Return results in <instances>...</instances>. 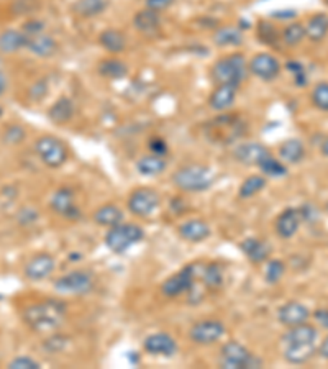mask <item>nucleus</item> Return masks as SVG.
I'll list each match as a JSON object with an SVG mask.
<instances>
[{
  "mask_svg": "<svg viewBox=\"0 0 328 369\" xmlns=\"http://www.w3.org/2000/svg\"><path fill=\"white\" fill-rule=\"evenodd\" d=\"M315 355V343L284 345V360L289 365H305Z\"/></svg>",
  "mask_w": 328,
  "mask_h": 369,
  "instance_id": "27",
  "label": "nucleus"
},
{
  "mask_svg": "<svg viewBox=\"0 0 328 369\" xmlns=\"http://www.w3.org/2000/svg\"><path fill=\"white\" fill-rule=\"evenodd\" d=\"M168 168L166 158L158 156V154H145L136 161V171L145 178H155L164 173V169Z\"/></svg>",
  "mask_w": 328,
  "mask_h": 369,
  "instance_id": "26",
  "label": "nucleus"
},
{
  "mask_svg": "<svg viewBox=\"0 0 328 369\" xmlns=\"http://www.w3.org/2000/svg\"><path fill=\"white\" fill-rule=\"evenodd\" d=\"M195 279H197V264L184 266L181 271L163 282L161 292L166 297L182 296L194 287Z\"/></svg>",
  "mask_w": 328,
  "mask_h": 369,
  "instance_id": "10",
  "label": "nucleus"
},
{
  "mask_svg": "<svg viewBox=\"0 0 328 369\" xmlns=\"http://www.w3.org/2000/svg\"><path fill=\"white\" fill-rule=\"evenodd\" d=\"M9 368L10 369H40L41 365L30 356H15L13 360L9 363Z\"/></svg>",
  "mask_w": 328,
  "mask_h": 369,
  "instance_id": "45",
  "label": "nucleus"
},
{
  "mask_svg": "<svg viewBox=\"0 0 328 369\" xmlns=\"http://www.w3.org/2000/svg\"><path fill=\"white\" fill-rule=\"evenodd\" d=\"M304 38H305V25L299 23V21L285 26L281 33V41L285 46H290V48L300 45V43L304 41Z\"/></svg>",
  "mask_w": 328,
  "mask_h": 369,
  "instance_id": "38",
  "label": "nucleus"
},
{
  "mask_svg": "<svg viewBox=\"0 0 328 369\" xmlns=\"http://www.w3.org/2000/svg\"><path fill=\"white\" fill-rule=\"evenodd\" d=\"M220 365L225 369H251L261 368V358L253 355L245 345L238 341H226L220 350Z\"/></svg>",
  "mask_w": 328,
  "mask_h": 369,
  "instance_id": "5",
  "label": "nucleus"
},
{
  "mask_svg": "<svg viewBox=\"0 0 328 369\" xmlns=\"http://www.w3.org/2000/svg\"><path fill=\"white\" fill-rule=\"evenodd\" d=\"M312 317L315 319V322L320 325L322 328L328 330V309H319L312 314Z\"/></svg>",
  "mask_w": 328,
  "mask_h": 369,
  "instance_id": "51",
  "label": "nucleus"
},
{
  "mask_svg": "<svg viewBox=\"0 0 328 369\" xmlns=\"http://www.w3.org/2000/svg\"><path fill=\"white\" fill-rule=\"evenodd\" d=\"M148 148H150V151L153 154H158V156H166V154H168V143L160 137L151 138L150 144H148Z\"/></svg>",
  "mask_w": 328,
  "mask_h": 369,
  "instance_id": "48",
  "label": "nucleus"
},
{
  "mask_svg": "<svg viewBox=\"0 0 328 369\" xmlns=\"http://www.w3.org/2000/svg\"><path fill=\"white\" fill-rule=\"evenodd\" d=\"M99 43H100V46H102L105 51L117 55V53H121V51L125 50L126 38H125V35L121 33L120 30L107 28V30H104L102 33L99 35Z\"/></svg>",
  "mask_w": 328,
  "mask_h": 369,
  "instance_id": "33",
  "label": "nucleus"
},
{
  "mask_svg": "<svg viewBox=\"0 0 328 369\" xmlns=\"http://www.w3.org/2000/svg\"><path fill=\"white\" fill-rule=\"evenodd\" d=\"M197 276H202V282L207 287H220L224 282V266L219 263H209L200 267L197 264Z\"/></svg>",
  "mask_w": 328,
  "mask_h": 369,
  "instance_id": "35",
  "label": "nucleus"
},
{
  "mask_svg": "<svg viewBox=\"0 0 328 369\" xmlns=\"http://www.w3.org/2000/svg\"><path fill=\"white\" fill-rule=\"evenodd\" d=\"M145 238V230L136 223H119L112 228H109L105 235V246L112 251V253L121 255L129 251L131 246L138 245Z\"/></svg>",
  "mask_w": 328,
  "mask_h": 369,
  "instance_id": "4",
  "label": "nucleus"
},
{
  "mask_svg": "<svg viewBox=\"0 0 328 369\" xmlns=\"http://www.w3.org/2000/svg\"><path fill=\"white\" fill-rule=\"evenodd\" d=\"M9 87V82H7V77H5V74L0 71V95H2L5 90Z\"/></svg>",
  "mask_w": 328,
  "mask_h": 369,
  "instance_id": "53",
  "label": "nucleus"
},
{
  "mask_svg": "<svg viewBox=\"0 0 328 369\" xmlns=\"http://www.w3.org/2000/svg\"><path fill=\"white\" fill-rule=\"evenodd\" d=\"M312 104L315 109L328 112V82H319L312 89Z\"/></svg>",
  "mask_w": 328,
  "mask_h": 369,
  "instance_id": "41",
  "label": "nucleus"
},
{
  "mask_svg": "<svg viewBox=\"0 0 328 369\" xmlns=\"http://www.w3.org/2000/svg\"><path fill=\"white\" fill-rule=\"evenodd\" d=\"M109 9V0H76L72 5L74 14L82 18H94Z\"/></svg>",
  "mask_w": 328,
  "mask_h": 369,
  "instance_id": "32",
  "label": "nucleus"
},
{
  "mask_svg": "<svg viewBox=\"0 0 328 369\" xmlns=\"http://www.w3.org/2000/svg\"><path fill=\"white\" fill-rule=\"evenodd\" d=\"M210 225L202 218H189L179 225V235L190 243H200L210 237Z\"/></svg>",
  "mask_w": 328,
  "mask_h": 369,
  "instance_id": "19",
  "label": "nucleus"
},
{
  "mask_svg": "<svg viewBox=\"0 0 328 369\" xmlns=\"http://www.w3.org/2000/svg\"><path fill=\"white\" fill-rule=\"evenodd\" d=\"M285 272V264L281 260H271L266 264V272H264V279L268 284H278L283 279Z\"/></svg>",
  "mask_w": 328,
  "mask_h": 369,
  "instance_id": "40",
  "label": "nucleus"
},
{
  "mask_svg": "<svg viewBox=\"0 0 328 369\" xmlns=\"http://www.w3.org/2000/svg\"><path fill=\"white\" fill-rule=\"evenodd\" d=\"M238 94V85L234 84H219L214 92L210 94L209 105L215 112H225L235 104Z\"/></svg>",
  "mask_w": 328,
  "mask_h": 369,
  "instance_id": "20",
  "label": "nucleus"
},
{
  "mask_svg": "<svg viewBox=\"0 0 328 369\" xmlns=\"http://www.w3.org/2000/svg\"><path fill=\"white\" fill-rule=\"evenodd\" d=\"M2 115H4V109H2V105H0V119H2Z\"/></svg>",
  "mask_w": 328,
  "mask_h": 369,
  "instance_id": "55",
  "label": "nucleus"
},
{
  "mask_svg": "<svg viewBox=\"0 0 328 369\" xmlns=\"http://www.w3.org/2000/svg\"><path fill=\"white\" fill-rule=\"evenodd\" d=\"M99 73L100 76L107 79H121L126 76L129 68L124 61L117 60V58H107V60L99 63Z\"/></svg>",
  "mask_w": 328,
  "mask_h": 369,
  "instance_id": "37",
  "label": "nucleus"
},
{
  "mask_svg": "<svg viewBox=\"0 0 328 369\" xmlns=\"http://www.w3.org/2000/svg\"><path fill=\"white\" fill-rule=\"evenodd\" d=\"M285 68H288V71L294 74V81L299 85V87H302V85L307 84L305 68L299 61H288L285 63Z\"/></svg>",
  "mask_w": 328,
  "mask_h": 369,
  "instance_id": "44",
  "label": "nucleus"
},
{
  "mask_svg": "<svg viewBox=\"0 0 328 369\" xmlns=\"http://www.w3.org/2000/svg\"><path fill=\"white\" fill-rule=\"evenodd\" d=\"M66 317V302L58 299H46L22 310V320L26 327L33 331H55L65 323Z\"/></svg>",
  "mask_w": 328,
  "mask_h": 369,
  "instance_id": "1",
  "label": "nucleus"
},
{
  "mask_svg": "<svg viewBox=\"0 0 328 369\" xmlns=\"http://www.w3.org/2000/svg\"><path fill=\"white\" fill-rule=\"evenodd\" d=\"M22 31L28 36H36V35H41L45 33V23L41 20H36V18H31L28 21H25L23 26H22Z\"/></svg>",
  "mask_w": 328,
  "mask_h": 369,
  "instance_id": "46",
  "label": "nucleus"
},
{
  "mask_svg": "<svg viewBox=\"0 0 328 369\" xmlns=\"http://www.w3.org/2000/svg\"><path fill=\"white\" fill-rule=\"evenodd\" d=\"M72 115L74 102L70 97H66V95L58 99L56 102L50 107V110H48V119L53 123H56V125H65V123L72 119Z\"/></svg>",
  "mask_w": 328,
  "mask_h": 369,
  "instance_id": "28",
  "label": "nucleus"
},
{
  "mask_svg": "<svg viewBox=\"0 0 328 369\" xmlns=\"http://www.w3.org/2000/svg\"><path fill=\"white\" fill-rule=\"evenodd\" d=\"M35 151L41 159V163L51 169H58L70 159V149L66 143L53 135H41L35 141Z\"/></svg>",
  "mask_w": 328,
  "mask_h": 369,
  "instance_id": "6",
  "label": "nucleus"
},
{
  "mask_svg": "<svg viewBox=\"0 0 328 369\" xmlns=\"http://www.w3.org/2000/svg\"><path fill=\"white\" fill-rule=\"evenodd\" d=\"M50 205L53 212L65 218H77L79 217V208L76 207V197H74V191L71 187L62 186L60 189L55 191V194L51 197Z\"/></svg>",
  "mask_w": 328,
  "mask_h": 369,
  "instance_id": "14",
  "label": "nucleus"
},
{
  "mask_svg": "<svg viewBox=\"0 0 328 369\" xmlns=\"http://www.w3.org/2000/svg\"><path fill=\"white\" fill-rule=\"evenodd\" d=\"M214 181V171L202 164H186L173 174V184L184 192L209 191Z\"/></svg>",
  "mask_w": 328,
  "mask_h": 369,
  "instance_id": "2",
  "label": "nucleus"
},
{
  "mask_svg": "<svg viewBox=\"0 0 328 369\" xmlns=\"http://www.w3.org/2000/svg\"><path fill=\"white\" fill-rule=\"evenodd\" d=\"M325 2H327V4H328V0H325Z\"/></svg>",
  "mask_w": 328,
  "mask_h": 369,
  "instance_id": "56",
  "label": "nucleus"
},
{
  "mask_svg": "<svg viewBox=\"0 0 328 369\" xmlns=\"http://www.w3.org/2000/svg\"><path fill=\"white\" fill-rule=\"evenodd\" d=\"M66 343H67V338H66V336H62V335H56V336H51V338L45 340L43 346H45V348H46L48 351L56 353V351H61L62 348H65V345H66Z\"/></svg>",
  "mask_w": 328,
  "mask_h": 369,
  "instance_id": "47",
  "label": "nucleus"
},
{
  "mask_svg": "<svg viewBox=\"0 0 328 369\" xmlns=\"http://www.w3.org/2000/svg\"><path fill=\"white\" fill-rule=\"evenodd\" d=\"M258 35L261 41L266 43V45H276L278 41H281V33L276 30V26L266 23V21H259Z\"/></svg>",
  "mask_w": 328,
  "mask_h": 369,
  "instance_id": "42",
  "label": "nucleus"
},
{
  "mask_svg": "<svg viewBox=\"0 0 328 369\" xmlns=\"http://www.w3.org/2000/svg\"><path fill=\"white\" fill-rule=\"evenodd\" d=\"M94 222L100 227L112 228L124 222V212L115 204H105L94 212Z\"/></svg>",
  "mask_w": 328,
  "mask_h": 369,
  "instance_id": "31",
  "label": "nucleus"
},
{
  "mask_svg": "<svg viewBox=\"0 0 328 369\" xmlns=\"http://www.w3.org/2000/svg\"><path fill=\"white\" fill-rule=\"evenodd\" d=\"M161 197L151 187H138L129 197V210L136 217H150L158 210Z\"/></svg>",
  "mask_w": 328,
  "mask_h": 369,
  "instance_id": "8",
  "label": "nucleus"
},
{
  "mask_svg": "<svg viewBox=\"0 0 328 369\" xmlns=\"http://www.w3.org/2000/svg\"><path fill=\"white\" fill-rule=\"evenodd\" d=\"M310 315L312 312L309 307H305L304 304L295 301L284 304V306H281L278 310V320L284 327H295V325L305 323Z\"/></svg>",
  "mask_w": 328,
  "mask_h": 369,
  "instance_id": "16",
  "label": "nucleus"
},
{
  "mask_svg": "<svg viewBox=\"0 0 328 369\" xmlns=\"http://www.w3.org/2000/svg\"><path fill=\"white\" fill-rule=\"evenodd\" d=\"M46 90H48V85L45 84V81L36 82L30 90V97L33 100H41L46 95Z\"/></svg>",
  "mask_w": 328,
  "mask_h": 369,
  "instance_id": "50",
  "label": "nucleus"
},
{
  "mask_svg": "<svg viewBox=\"0 0 328 369\" xmlns=\"http://www.w3.org/2000/svg\"><path fill=\"white\" fill-rule=\"evenodd\" d=\"M302 222H304V218H302V212H300V208H294V207L285 208V210L278 217V220H276L278 237H281L284 240L293 238L294 235L299 232L300 223Z\"/></svg>",
  "mask_w": 328,
  "mask_h": 369,
  "instance_id": "18",
  "label": "nucleus"
},
{
  "mask_svg": "<svg viewBox=\"0 0 328 369\" xmlns=\"http://www.w3.org/2000/svg\"><path fill=\"white\" fill-rule=\"evenodd\" d=\"M240 248L243 253L246 255V258L251 261V263H264L271 255V246L269 243L264 242V240L259 238H246L245 242L240 245Z\"/></svg>",
  "mask_w": 328,
  "mask_h": 369,
  "instance_id": "24",
  "label": "nucleus"
},
{
  "mask_svg": "<svg viewBox=\"0 0 328 369\" xmlns=\"http://www.w3.org/2000/svg\"><path fill=\"white\" fill-rule=\"evenodd\" d=\"M269 149L261 143H243L238 144L234 156L238 163L246 166H259L269 156Z\"/></svg>",
  "mask_w": 328,
  "mask_h": 369,
  "instance_id": "17",
  "label": "nucleus"
},
{
  "mask_svg": "<svg viewBox=\"0 0 328 369\" xmlns=\"http://www.w3.org/2000/svg\"><path fill=\"white\" fill-rule=\"evenodd\" d=\"M258 168L263 171L264 176H269V178H284V176H288V166L281 159L274 158L273 154H269Z\"/></svg>",
  "mask_w": 328,
  "mask_h": 369,
  "instance_id": "39",
  "label": "nucleus"
},
{
  "mask_svg": "<svg viewBox=\"0 0 328 369\" xmlns=\"http://www.w3.org/2000/svg\"><path fill=\"white\" fill-rule=\"evenodd\" d=\"M248 63L245 56L240 53H234L230 56L220 58L212 66V79L217 84H234L240 87V84L245 81L248 76Z\"/></svg>",
  "mask_w": 328,
  "mask_h": 369,
  "instance_id": "3",
  "label": "nucleus"
},
{
  "mask_svg": "<svg viewBox=\"0 0 328 369\" xmlns=\"http://www.w3.org/2000/svg\"><path fill=\"white\" fill-rule=\"evenodd\" d=\"M135 28L145 35H155L161 28V15L151 9H143L133 17Z\"/></svg>",
  "mask_w": 328,
  "mask_h": 369,
  "instance_id": "23",
  "label": "nucleus"
},
{
  "mask_svg": "<svg viewBox=\"0 0 328 369\" xmlns=\"http://www.w3.org/2000/svg\"><path fill=\"white\" fill-rule=\"evenodd\" d=\"M248 69L263 81H274L281 73V63L271 53H259L248 63Z\"/></svg>",
  "mask_w": 328,
  "mask_h": 369,
  "instance_id": "13",
  "label": "nucleus"
},
{
  "mask_svg": "<svg viewBox=\"0 0 328 369\" xmlns=\"http://www.w3.org/2000/svg\"><path fill=\"white\" fill-rule=\"evenodd\" d=\"M25 137L26 132L20 125H9L4 132V141L7 144H12V146L22 143L25 140Z\"/></svg>",
  "mask_w": 328,
  "mask_h": 369,
  "instance_id": "43",
  "label": "nucleus"
},
{
  "mask_svg": "<svg viewBox=\"0 0 328 369\" xmlns=\"http://www.w3.org/2000/svg\"><path fill=\"white\" fill-rule=\"evenodd\" d=\"M95 286L94 276L87 271H71L67 274L61 276L60 279L55 281V289L62 294H74V296H81V294L91 292Z\"/></svg>",
  "mask_w": 328,
  "mask_h": 369,
  "instance_id": "9",
  "label": "nucleus"
},
{
  "mask_svg": "<svg viewBox=\"0 0 328 369\" xmlns=\"http://www.w3.org/2000/svg\"><path fill=\"white\" fill-rule=\"evenodd\" d=\"M214 41L217 46L222 48L240 46L241 43L245 41V36H243L241 30L236 28V26H222V28L217 30Z\"/></svg>",
  "mask_w": 328,
  "mask_h": 369,
  "instance_id": "34",
  "label": "nucleus"
},
{
  "mask_svg": "<svg viewBox=\"0 0 328 369\" xmlns=\"http://www.w3.org/2000/svg\"><path fill=\"white\" fill-rule=\"evenodd\" d=\"M319 330L310 323H300L295 327H289V330L283 335L284 345H302V343H315Z\"/></svg>",
  "mask_w": 328,
  "mask_h": 369,
  "instance_id": "21",
  "label": "nucleus"
},
{
  "mask_svg": "<svg viewBox=\"0 0 328 369\" xmlns=\"http://www.w3.org/2000/svg\"><path fill=\"white\" fill-rule=\"evenodd\" d=\"M279 158L285 164H299L305 158V146L297 138H289L279 146Z\"/></svg>",
  "mask_w": 328,
  "mask_h": 369,
  "instance_id": "29",
  "label": "nucleus"
},
{
  "mask_svg": "<svg viewBox=\"0 0 328 369\" xmlns=\"http://www.w3.org/2000/svg\"><path fill=\"white\" fill-rule=\"evenodd\" d=\"M320 151L324 154L325 158H328V138H325L324 141H322V146H320Z\"/></svg>",
  "mask_w": 328,
  "mask_h": 369,
  "instance_id": "54",
  "label": "nucleus"
},
{
  "mask_svg": "<svg viewBox=\"0 0 328 369\" xmlns=\"http://www.w3.org/2000/svg\"><path fill=\"white\" fill-rule=\"evenodd\" d=\"M328 35V15L327 14H315L312 15L305 25V38L312 43H320L327 38Z\"/></svg>",
  "mask_w": 328,
  "mask_h": 369,
  "instance_id": "30",
  "label": "nucleus"
},
{
  "mask_svg": "<svg viewBox=\"0 0 328 369\" xmlns=\"http://www.w3.org/2000/svg\"><path fill=\"white\" fill-rule=\"evenodd\" d=\"M28 36L20 30H4L0 33V53L5 55H15L20 50H26Z\"/></svg>",
  "mask_w": 328,
  "mask_h": 369,
  "instance_id": "22",
  "label": "nucleus"
},
{
  "mask_svg": "<svg viewBox=\"0 0 328 369\" xmlns=\"http://www.w3.org/2000/svg\"><path fill=\"white\" fill-rule=\"evenodd\" d=\"M319 355H320V358H324V360H328V336H325L324 341H322V345L319 348Z\"/></svg>",
  "mask_w": 328,
  "mask_h": 369,
  "instance_id": "52",
  "label": "nucleus"
},
{
  "mask_svg": "<svg viewBox=\"0 0 328 369\" xmlns=\"http://www.w3.org/2000/svg\"><path fill=\"white\" fill-rule=\"evenodd\" d=\"M143 348H145L146 353H150V355L171 358L177 351V341L169 333L160 331V333L148 335L145 341H143Z\"/></svg>",
  "mask_w": 328,
  "mask_h": 369,
  "instance_id": "15",
  "label": "nucleus"
},
{
  "mask_svg": "<svg viewBox=\"0 0 328 369\" xmlns=\"http://www.w3.org/2000/svg\"><path fill=\"white\" fill-rule=\"evenodd\" d=\"M174 4V0H146V9L155 10V12H163L168 10Z\"/></svg>",
  "mask_w": 328,
  "mask_h": 369,
  "instance_id": "49",
  "label": "nucleus"
},
{
  "mask_svg": "<svg viewBox=\"0 0 328 369\" xmlns=\"http://www.w3.org/2000/svg\"><path fill=\"white\" fill-rule=\"evenodd\" d=\"M266 184L268 181L264 176H259V174L248 176V178L241 183L240 189H238V197H240V199H251V197L259 194V192L266 187Z\"/></svg>",
  "mask_w": 328,
  "mask_h": 369,
  "instance_id": "36",
  "label": "nucleus"
},
{
  "mask_svg": "<svg viewBox=\"0 0 328 369\" xmlns=\"http://www.w3.org/2000/svg\"><path fill=\"white\" fill-rule=\"evenodd\" d=\"M245 125L235 115L215 117L214 120L205 125V133L215 143H234L243 135Z\"/></svg>",
  "mask_w": 328,
  "mask_h": 369,
  "instance_id": "7",
  "label": "nucleus"
},
{
  "mask_svg": "<svg viewBox=\"0 0 328 369\" xmlns=\"http://www.w3.org/2000/svg\"><path fill=\"white\" fill-rule=\"evenodd\" d=\"M225 325L220 320H200V322L194 323L189 330V338L194 341L195 345H214L220 341L225 335Z\"/></svg>",
  "mask_w": 328,
  "mask_h": 369,
  "instance_id": "11",
  "label": "nucleus"
},
{
  "mask_svg": "<svg viewBox=\"0 0 328 369\" xmlns=\"http://www.w3.org/2000/svg\"><path fill=\"white\" fill-rule=\"evenodd\" d=\"M56 269V260L50 253H36L25 264L23 274L28 281L40 282L50 277Z\"/></svg>",
  "mask_w": 328,
  "mask_h": 369,
  "instance_id": "12",
  "label": "nucleus"
},
{
  "mask_svg": "<svg viewBox=\"0 0 328 369\" xmlns=\"http://www.w3.org/2000/svg\"><path fill=\"white\" fill-rule=\"evenodd\" d=\"M26 50L38 58H51L58 51V43L51 35L41 33L36 36H30Z\"/></svg>",
  "mask_w": 328,
  "mask_h": 369,
  "instance_id": "25",
  "label": "nucleus"
}]
</instances>
